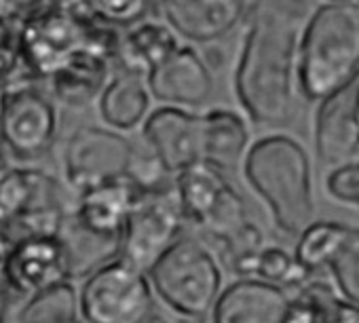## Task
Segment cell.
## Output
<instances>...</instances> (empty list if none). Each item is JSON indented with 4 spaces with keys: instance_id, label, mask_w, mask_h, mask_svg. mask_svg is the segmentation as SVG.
<instances>
[{
    "instance_id": "1",
    "label": "cell",
    "mask_w": 359,
    "mask_h": 323,
    "mask_svg": "<svg viewBox=\"0 0 359 323\" xmlns=\"http://www.w3.org/2000/svg\"><path fill=\"white\" fill-rule=\"evenodd\" d=\"M313 0H254L235 66V95L243 114L258 127L281 129L300 95L298 66Z\"/></svg>"
},
{
    "instance_id": "2",
    "label": "cell",
    "mask_w": 359,
    "mask_h": 323,
    "mask_svg": "<svg viewBox=\"0 0 359 323\" xmlns=\"http://www.w3.org/2000/svg\"><path fill=\"white\" fill-rule=\"evenodd\" d=\"M241 174L266 205L279 233L298 239L315 222L311 156L294 135L266 133L256 137L241 163Z\"/></svg>"
},
{
    "instance_id": "3",
    "label": "cell",
    "mask_w": 359,
    "mask_h": 323,
    "mask_svg": "<svg viewBox=\"0 0 359 323\" xmlns=\"http://www.w3.org/2000/svg\"><path fill=\"white\" fill-rule=\"evenodd\" d=\"M298 83L311 104L359 83V5L317 3L302 34Z\"/></svg>"
},
{
    "instance_id": "4",
    "label": "cell",
    "mask_w": 359,
    "mask_h": 323,
    "mask_svg": "<svg viewBox=\"0 0 359 323\" xmlns=\"http://www.w3.org/2000/svg\"><path fill=\"white\" fill-rule=\"evenodd\" d=\"M118 32L95 20L85 0H55L24 22L22 66L30 76L51 81L87 51H104L116 57Z\"/></svg>"
},
{
    "instance_id": "5",
    "label": "cell",
    "mask_w": 359,
    "mask_h": 323,
    "mask_svg": "<svg viewBox=\"0 0 359 323\" xmlns=\"http://www.w3.org/2000/svg\"><path fill=\"white\" fill-rule=\"evenodd\" d=\"M154 296L180 319H210L222 289V260L197 237L182 235L148 270Z\"/></svg>"
},
{
    "instance_id": "6",
    "label": "cell",
    "mask_w": 359,
    "mask_h": 323,
    "mask_svg": "<svg viewBox=\"0 0 359 323\" xmlns=\"http://www.w3.org/2000/svg\"><path fill=\"white\" fill-rule=\"evenodd\" d=\"M156 296L148 273L121 256L83 279L79 312L85 323H152Z\"/></svg>"
},
{
    "instance_id": "7",
    "label": "cell",
    "mask_w": 359,
    "mask_h": 323,
    "mask_svg": "<svg viewBox=\"0 0 359 323\" xmlns=\"http://www.w3.org/2000/svg\"><path fill=\"white\" fill-rule=\"evenodd\" d=\"M173 188L187 224L216 239L220 247L252 222L243 197L229 182L226 174L205 160L175 176Z\"/></svg>"
},
{
    "instance_id": "8",
    "label": "cell",
    "mask_w": 359,
    "mask_h": 323,
    "mask_svg": "<svg viewBox=\"0 0 359 323\" xmlns=\"http://www.w3.org/2000/svg\"><path fill=\"white\" fill-rule=\"evenodd\" d=\"M187 218L173 186L140 193L121 237V258L148 273L184 235Z\"/></svg>"
},
{
    "instance_id": "9",
    "label": "cell",
    "mask_w": 359,
    "mask_h": 323,
    "mask_svg": "<svg viewBox=\"0 0 359 323\" xmlns=\"http://www.w3.org/2000/svg\"><path fill=\"white\" fill-rule=\"evenodd\" d=\"M137 146L121 131L87 125L76 129L64 148V178L81 195L89 188L125 180Z\"/></svg>"
},
{
    "instance_id": "10",
    "label": "cell",
    "mask_w": 359,
    "mask_h": 323,
    "mask_svg": "<svg viewBox=\"0 0 359 323\" xmlns=\"http://www.w3.org/2000/svg\"><path fill=\"white\" fill-rule=\"evenodd\" d=\"M57 108L30 83L7 87L3 112V146L20 160L43 156L57 135Z\"/></svg>"
},
{
    "instance_id": "11",
    "label": "cell",
    "mask_w": 359,
    "mask_h": 323,
    "mask_svg": "<svg viewBox=\"0 0 359 323\" xmlns=\"http://www.w3.org/2000/svg\"><path fill=\"white\" fill-rule=\"evenodd\" d=\"M140 129L146 148H150L171 178L203 160L201 112L158 106Z\"/></svg>"
},
{
    "instance_id": "12",
    "label": "cell",
    "mask_w": 359,
    "mask_h": 323,
    "mask_svg": "<svg viewBox=\"0 0 359 323\" xmlns=\"http://www.w3.org/2000/svg\"><path fill=\"white\" fill-rule=\"evenodd\" d=\"M150 95L161 106L199 110L214 97V74L203 55L191 47L180 45L171 55L146 74Z\"/></svg>"
},
{
    "instance_id": "13",
    "label": "cell",
    "mask_w": 359,
    "mask_h": 323,
    "mask_svg": "<svg viewBox=\"0 0 359 323\" xmlns=\"http://www.w3.org/2000/svg\"><path fill=\"white\" fill-rule=\"evenodd\" d=\"M163 22L191 45L226 39L248 18V0H154Z\"/></svg>"
},
{
    "instance_id": "14",
    "label": "cell",
    "mask_w": 359,
    "mask_h": 323,
    "mask_svg": "<svg viewBox=\"0 0 359 323\" xmlns=\"http://www.w3.org/2000/svg\"><path fill=\"white\" fill-rule=\"evenodd\" d=\"M66 281L72 279L68 268V254L60 237H26L9 245V291L30 298Z\"/></svg>"
},
{
    "instance_id": "15",
    "label": "cell",
    "mask_w": 359,
    "mask_h": 323,
    "mask_svg": "<svg viewBox=\"0 0 359 323\" xmlns=\"http://www.w3.org/2000/svg\"><path fill=\"white\" fill-rule=\"evenodd\" d=\"M357 87L359 83L317 104L315 152L327 172L359 160Z\"/></svg>"
},
{
    "instance_id": "16",
    "label": "cell",
    "mask_w": 359,
    "mask_h": 323,
    "mask_svg": "<svg viewBox=\"0 0 359 323\" xmlns=\"http://www.w3.org/2000/svg\"><path fill=\"white\" fill-rule=\"evenodd\" d=\"M66 207L62 184L43 170L0 158V233L36 209Z\"/></svg>"
},
{
    "instance_id": "17",
    "label": "cell",
    "mask_w": 359,
    "mask_h": 323,
    "mask_svg": "<svg viewBox=\"0 0 359 323\" xmlns=\"http://www.w3.org/2000/svg\"><path fill=\"white\" fill-rule=\"evenodd\" d=\"M292 291L256 277L235 279L224 285L210 321L212 323H283Z\"/></svg>"
},
{
    "instance_id": "18",
    "label": "cell",
    "mask_w": 359,
    "mask_h": 323,
    "mask_svg": "<svg viewBox=\"0 0 359 323\" xmlns=\"http://www.w3.org/2000/svg\"><path fill=\"white\" fill-rule=\"evenodd\" d=\"M137 195L140 191L127 178L89 188L79 195L70 218L87 233L121 243Z\"/></svg>"
},
{
    "instance_id": "19",
    "label": "cell",
    "mask_w": 359,
    "mask_h": 323,
    "mask_svg": "<svg viewBox=\"0 0 359 323\" xmlns=\"http://www.w3.org/2000/svg\"><path fill=\"white\" fill-rule=\"evenodd\" d=\"M150 104L152 95L146 76L118 68L104 87L97 99V110L106 127L125 133L144 125L146 116L152 112Z\"/></svg>"
},
{
    "instance_id": "20",
    "label": "cell",
    "mask_w": 359,
    "mask_h": 323,
    "mask_svg": "<svg viewBox=\"0 0 359 323\" xmlns=\"http://www.w3.org/2000/svg\"><path fill=\"white\" fill-rule=\"evenodd\" d=\"M203 127V160L218 170L233 172L241 167L252 146L250 125L243 114L226 108L201 112Z\"/></svg>"
},
{
    "instance_id": "21",
    "label": "cell",
    "mask_w": 359,
    "mask_h": 323,
    "mask_svg": "<svg viewBox=\"0 0 359 323\" xmlns=\"http://www.w3.org/2000/svg\"><path fill=\"white\" fill-rule=\"evenodd\" d=\"M180 47L177 34L165 22H140L118 32L114 64L121 70L146 76Z\"/></svg>"
},
{
    "instance_id": "22",
    "label": "cell",
    "mask_w": 359,
    "mask_h": 323,
    "mask_svg": "<svg viewBox=\"0 0 359 323\" xmlns=\"http://www.w3.org/2000/svg\"><path fill=\"white\" fill-rule=\"evenodd\" d=\"M112 64L114 57L110 53L87 51L51 78V89L66 106H87L93 99H100L112 76Z\"/></svg>"
},
{
    "instance_id": "23",
    "label": "cell",
    "mask_w": 359,
    "mask_h": 323,
    "mask_svg": "<svg viewBox=\"0 0 359 323\" xmlns=\"http://www.w3.org/2000/svg\"><path fill=\"white\" fill-rule=\"evenodd\" d=\"M351 226L332 222V220H315L298 239L294 247V256L300 266L313 275H327V268L336 254L340 252Z\"/></svg>"
},
{
    "instance_id": "24",
    "label": "cell",
    "mask_w": 359,
    "mask_h": 323,
    "mask_svg": "<svg viewBox=\"0 0 359 323\" xmlns=\"http://www.w3.org/2000/svg\"><path fill=\"white\" fill-rule=\"evenodd\" d=\"M20 323H85L79 312V289L72 281L28 298Z\"/></svg>"
},
{
    "instance_id": "25",
    "label": "cell",
    "mask_w": 359,
    "mask_h": 323,
    "mask_svg": "<svg viewBox=\"0 0 359 323\" xmlns=\"http://www.w3.org/2000/svg\"><path fill=\"white\" fill-rule=\"evenodd\" d=\"M336 294L330 275H313L300 289L292 291L283 323H330V300Z\"/></svg>"
},
{
    "instance_id": "26",
    "label": "cell",
    "mask_w": 359,
    "mask_h": 323,
    "mask_svg": "<svg viewBox=\"0 0 359 323\" xmlns=\"http://www.w3.org/2000/svg\"><path fill=\"white\" fill-rule=\"evenodd\" d=\"M254 277L266 283L285 287L290 291L300 289L311 279V275L296 260L294 252H287L281 245H264L258 252Z\"/></svg>"
},
{
    "instance_id": "27",
    "label": "cell",
    "mask_w": 359,
    "mask_h": 323,
    "mask_svg": "<svg viewBox=\"0 0 359 323\" xmlns=\"http://www.w3.org/2000/svg\"><path fill=\"white\" fill-rule=\"evenodd\" d=\"M327 275L340 298L359 306V228L351 226L340 252L327 268Z\"/></svg>"
},
{
    "instance_id": "28",
    "label": "cell",
    "mask_w": 359,
    "mask_h": 323,
    "mask_svg": "<svg viewBox=\"0 0 359 323\" xmlns=\"http://www.w3.org/2000/svg\"><path fill=\"white\" fill-rule=\"evenodd\" d=\"M85 5L102 24L125 30L146 20L152 0H85Z\"/></svg>"
},
{
    "instance_id": "29",
    "label": "cell",
    "mask_w": 359,
    "mask_h": 323,
    "mask_svg": "<svg viewBox=\"0 0 359 323\" xmlns=\"http://www.w3.org/2000/svg\"><path fill=\"white\" fill-rule=\"evenodd\" d=\"M24 22L0 13V87H9L22 66Z\"/></svg>"
},
{
    "instance_id": "30",
    "label": "cell",
    "mask_w": 359,
    "mask_h": 323,
    "mask_svg": "<svg viewBox=\"0 0 359 323\" xmlns=\"http://www.w3.org/2000/svg\"><path fill=\"white\" fill-rule=\"evenodd\" d=\"M325 193L338 205L359 212V160L330 170L325 176Z\"/></svg>"
},
{
    "instance_id": "31",
    "label": "cell",
    "mask_w": 359,
    "mask_h": 323,
    "mask_svg": "<svg viewBox=\"0 0 359 323\" xmlns=\"http://www.w3.org/2000/svg\"><path fill=\"white\" fill-rule=\"evenodd\" d=\"M330 323H359V306L336 294L330 300Z\"/></svg>"
},
{
    "instance_id": "32",
    "label": "cell",
    "mask_w": 359,
    "mask_h": 323,
    "mask_svg": "<svg viewBox=\"0 0 359 323\" xmlns=\"http://www.w3.org/2000/svg\"><path fill=\"white\" fill-rule=\"evenodd\" d=\"M7 256H9V241L0 233V291L7 289Z\"/></svg>"
},
{
    "instance_id": "33",
    "label": "cell",
    "mask_w": 359,
    "mask_h": 323,
    "mask_svg": "<svg viewBox=\"0 0 359 323\" xmlns=\"http://www.w3.org/2000/svg\"><path fill=\"white\" fill-rule=\"evenodd\" d=\"M5 97H7V87H0V150H3V112H5Z\"/></svg>"
},
{
    "instance_id": "34",
    "label": "cell",
    "mask_w": 359,
    "mask_h": 323,
    "mask_svg": "<svg viewBox=\"0 0 359 323\" xmlns=\"http://www.w3.org/2000/svg\"><path fill=\"white\" fill-rule=\"evenodd\" d=\"M7 300H9V291L3 289L0 291V323H5V315H7Z\"/></svg>"
},
{
    "instance_id": "35",
    "label": "cell",
    "mask_w": 359,
    "mask_h": 323,
    "mask_svg": "<svg viewBox=\"0 0 359 323\" xmlns=\"http://www.w3.org/2000/svg\"><path fill=\"white\" fill-rule=\"evenodd\" d=\"M319 3H327V5H359V0H319Z\"/></svg>"
},
{
    "instance_id": "36",
    "label": "cell",
    "mask_w": 359,
    "mask_h": 323,
    "mask_svg": "<svg viewBox=\"0 0 359 323\" xmlns=\"http://www.w3.org/2000/svg\"><path fill=\"white\" fill-rule=\"evenodd\" d=\"M184 323H212L210 319H182Z\"/></svg>"
},
{
    "instance_id": "37",
    "label": "cell",
    "mask_w": 359,
    "mask_h": 323,
    "mask_svg": "<svg viewBox=\"0 0 359 323\" xmlns=\"http://www.w3.org/2000/svg\"><path fill=\"white\" fill-rule=\"evenodd\" d=\"M357 114H359V87H357Z\"/></svg>"
}]
</instances>
